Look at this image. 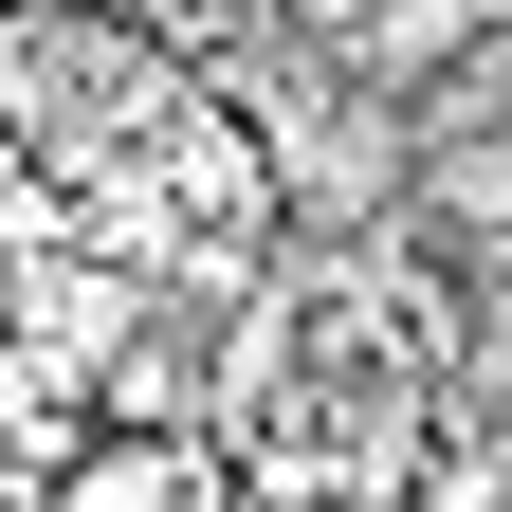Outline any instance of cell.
Wrapping results in <instances>:
<instances>
[{"instance_id": "obj_1", "label": "cell", "mask_w": 512, "mask_h": 512, "mask_svg": "<svg viewBox=\"0 0 512 512\" xmlns=\"http://www.w3.org/2000/svg\"><path fill=\"white\" fill-rule=\"evenodd\" d=\"M37 512H202V458L183 439H92V458H55Z\"/></svg>"}, {"instance_id": "obj_2", "label": "cell", "mask_w": 512, "mask_h": 512, "mask_svg": "<svg viewBox=\"0 0 512 512\" xmlns=\"http://www.w3.org/2000/svg\"><path fill=\"white\" fill-rule=\"evenodd\" d=\"M476 37V0H366V37H348V74L366 92H439V55Z\"/></svg>"}, {"instance_id": "obj_3", "label": "cell", "mask_w": 512, "mask_h": 512, "mask_svg": "<svg viewBox=\"0 0 512 512\" xmlns=\"http://www.w3.org/2000/svg\"><path fill=\"white\" fill-rule=\"evenodd\" d=\"M439 220H458V238H512V147H476V128H458V165H439Z\"/></svg>"}, {"instance_id": "obj_4", "label": "cell", "mask_w": 512, "mask_h": 512, "mask_svg": "<svg viewBox=\"0 0 512 512\" xmlns=\"http://www.w3.org/2000/svg\"><path fill=\"white\" fill-rule=\"evenodd\" d=\"M0 19H74V0H0Z\"/></svg>"}, {"instance_id": "obj_5", "label": "cell", "mask_w": 512, "mask_h": 512, "mask_svg": "<svg viewBox=\"0 0 512 512\" xmlns=\"http://www.w3.org/2000/svg\"><path fill=\"white\" fill-rule=\"evenodd\" d=\"M330 512H384V494H330Z\"/></svg>"}, {"instance_id": "obj_6", "label": "cell", "mask_w": 512, "mask_h": 512, "mask_svg": "<svg viewBox=\"0 0 512 512\" xmlns=\"http://www.w3.org/2000/svg\"><path fill=\"white\" fill-rule=\"evenodd\" d=\"M494 311H512V275H494Z\"/></svg>"}]
</instances>
